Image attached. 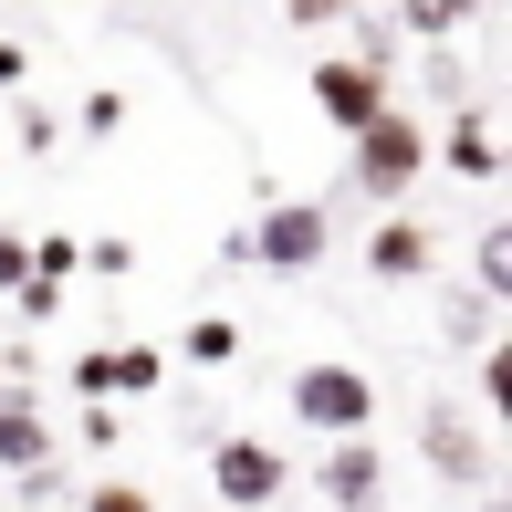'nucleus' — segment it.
<instances>
[{
    "label": "nucleus",
    "instance_id": "17",
    "mask_svg": "<svg viewBox=\"0 0 512 512\" xmlns=\"http://www.w3.org/2000/svg\"><path fill=\"white\" fill-rule=\"evenodd\" d=\"M230 345H241V335H230V324H189V356H199V366H220Z\"/></svg>",
    "mask_w": 512,
    "mask_h": 512
},
{
    "label": "nucleus",
    "instance_id": "8",
    "mask_svg": "<svg viewBox=\"0 0 512 512\" xmlns=\"http://www.w3.org/2000/svg\"><path fill=\"white\" fill-rule=\"evenodd\" d=\"M418 450H429V460H439L450 481H492V450H481V439L460 429L450 408H429V418H418Z\"/></svg>",
    "mask_w": 512,
    "mask_h": 512
},
{
    "label": "nucleus",
    "instance_id": "6",
    "mask_svg": "<svg viewBox=\"0 0 512 512\" xmlns=\"http://www.w3.org/2000/svg\"><path fill=\"white\" fill-rule=\"evenodd\" d=\"M314 105H324V115H335V126H345V136H356V126H366V115H377V105H387V63H377V53H356V63H314Z\"/></svg>",
    "mask_w": 512,
    "mask_h": 512
},
{
    "label": "nucleus",
    "instance_id": "5",
    "mask_svg": "<svg viewBox=\"0 0 512 512\" xmlns=\"http://www.w3.org/2000/svg\"><path fill=\"white\" fill-rule=\"evenodd\" d=\"M324 502H335V512H366V502H377L387 492V460H377V439H366V429H335V450H324Z\"/></svg>",
    "mask_w": 512,
    "mask_h": 512
},
{
    "label": "nucleus",
    "instance_id": "11",
    "mask_svg": "<svg viewBox=\"0 0 512 512\" xmlns=\"http://www.w3.org/2000/svg\"><path fill=\"white\" fill-rule=\"evenodd\" d=\"M429 157H450V168L460 178H502V147H492V126H481V115H460V126L450 136H439V147Z\"/></svg>",
    "mask_w": 512,
    "mask_h": 512
},
{
    "label": "nucleus",
    "instance_id": "1",
    "mask_svg": "<svg viewBox=\"0 0 512 512\" xmlns=\"http://www.w3.org/2000/svg\"><path fill=\"white\" fill-rule=\"evenodd\" d=\"M418 178H429V126H418L408 105H377L356 126V189L366 199H408Z\"/></svg>",
    "mask_w": 512,
    "mask_h": 512
},
{
    "label": "nucleus",
    "instance_id": "3",
    "mask_svg": "<svg viewBox=\"0 0 512 512\" xmlns=\"http://www.w3.org/2000/svg\"><path fill=\"white\" fill-rule=\"evenodd\" d=\"M324 251H335V220H324L314 199H283V209H262V230L241 241V262H262V272H314Z\"/></svg>",
    "mask_w": 512,
    "mask_h": 512
},
{
    "label": "nucleus",
    "instance_id": "9",
    "mask_svg": "<svg viewBox=\"0 0 512 512\" xmlns=\"http://www.w3.org/2000/svg\"><path fill=\"white\" fill-rule=\"evenodd\" d=\"M157 377H168V366H157L147 345H126V356H84V366H74V387H84V398H115V387H126V398H147Z\"/></svg>",
    "mask_w": 512,
    "mask_h": 512
},
{
    "label": "nucleus",
    "instance_id": "18",
    "mask_svg": "<svg viewBox=\"0 0 512 512\" xmlns=\"http://www.w3.org/2000/svg\"><path fill=\"white\" fill-rule=\"evenodd\" d=\"M21 272H32V241H21V230H0V283H21Z\"/></svg>",
    "mask_w": 512,
    "mask_h": 512
},
{
    "label": "nucleus",
    "instance_id": "19",
    "mask_svg": "<svg viewBox=\"0 0 512 512\" xmlns=\"http://www.w3.org/2000/svg\"><path fill=\"white\" fill-rule=\"evenodd\" d=\"M21 74H32V63H21V42H0V95H21Z\"/></svg>",
    "mask_w": 512,
    "mask_h": 512
},
{
    "label": "nucleus",
    "instance_id": "16",
    "mask_svg": "<svg viewBox=\"0 0 512 512\" xmlns=\"http://www.w3.org/2000/svg\"><path fill=\"white\" fill-rule=\"evenodd\" d=\"M84 512H147V492H136V481H95V492H84Z\"/></svg>",
    "mask_w": 512,
    "mask_h": 512
},
{
    "label": "nucleus",
    "instance_id": "10",
    "mask_svg": "<svg viewBox=\"0 0 512 512\" xmlns=\"http://www.w3.org/2000/svg\"><path fill=\"white\" fill-rule=\"evenodd\" d=\"M0 460H11V471H53V429L21 398H0Z\"/></svg>",
    "mask_w": 512,
    "mask_h": 512
},
{
    "label": "nucleus",
    "instance_id": "14",
    "mask_svg": "<svg viewBox=\"0 0 512 512\" xmlns=\"http://www.w3.org/2000/svg\"><path fill=\"white\" fill-rule=\"evenodd\" d=\"M481 408H512V356L502 345H481Z\"/></svg>",
    "mask_w": 512,
    "mask_h": 512
},
{
    "label": "nucleus",
    "instance_id": "2",
    "mask_svg": "<svg viewBox=\"0 0 512 512\" xmlns=\"http://www.w3.org/2000/svg\"><path fill=\"white\" fill-rule=\"evenodd\" d=\"M293 418H304V429H366V418H377V377H366V366H304V377H293Z\"/></svg>",
    "mask_w": 512,
    "mask_h": 512
},
{
    "label": "nucleus",
    "instance_id": "12",
    "mask_svg": "<svg viewBox=\"0 0 512 512\" xmlns=\"http://www.w3.org/2000/svg\"><path fill=\"white\" fill-rule=\"evenodd\" d=\"M471 11H481V0H408V32H429V42H439V32H460Z\"/></svg>",
    "mask_w": 512,
    "mask_h": 512
},
{
    "label": "nucleus",
    "instance_id": "7",
    "mask_svg": "<svg viewBox=\"0 0 512 512\" xmlns=\"http://www.w3.org/2000/svg\"><path fill=\"white\" fill-rule=\"evenodd\" d=\"M429 262H439V230L408 220V209H387L377 241H366V272H377V283H429Z\"/></svg>",
    "mask_w": 512,
    "mask_h": 512
},
{
    "label": "nucleus",
    "instance_id": "15",
    "mask_svg": "<svg viewBox=\"0 0 512 512\" xmlns=\"http://www.w3.org/2000/svg\"><path fill=\"white\" fill-rule=\"evenodd\" d=\"M345 11H356V0H283L293 32H324V21H345Z\"/></svg>",
    "mask_w": 512,
    "mask_h": 512
},
{
    "label": "nucleus",
    "instance_id": "13",
    "mask_svg": "<svg viewBox=\"0 0 512 512\" xmlns=\"http://www.w3.org/2000/svg\"><path fill=\"white\" fill-rule=\"evenodd\" d=\"M11 304H21V324H53V314H63V293H53V272H21Z\"/></svg>",
    "mask_w": 512,
    "mask_h": 512
},
{
    "label": "nucleus",
    "instance_id": "4",
    "mask_svg": "<svg viewBox=\"0 0 512 512\" xmlns=\"http://www.w3.org/2000/svg\"><path fill=\"white\" fill-rule=\"evenodd\" d=\"M209 481H220L230 512H262L293 471H283V450H272V439H220V450H209Z\"/></svg>",
    "mask_w": 512,
    "mask_h": 512
}]
</instances>
